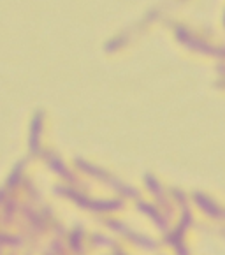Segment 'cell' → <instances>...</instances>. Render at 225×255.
I'll return each instance as SVG.
<instances>
[]
</instances>
